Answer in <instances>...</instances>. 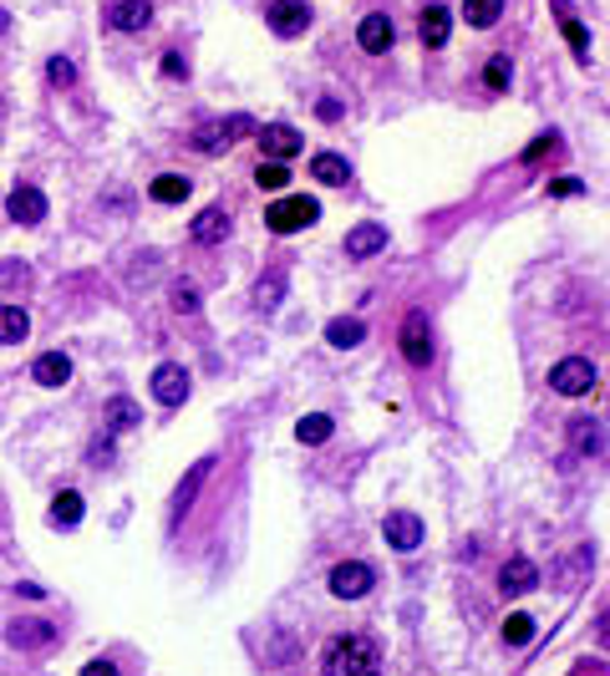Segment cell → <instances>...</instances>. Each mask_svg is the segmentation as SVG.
<instances>
[{
  "mask_svg": "<svg viewBox=\"0 0 610 676\" xmlns=\"http://www.w3.org/2000/svg\"><path fill=\"white\" fill-rule=\"evenodd\" d=\"M600 641H606V646H610V610H606V615H600Z\"/></svg>",
  "mask_w": 610,
  "mask_h": 676,
  "instance_id": "obj_44",
  "label": "cell"
},
{
  "mask_svg": "<svg viewBox=\"0 0 610 676\" xmlns=\"http://www.w3.org/2000/svg\"><path fill=\"white\" fill-rule=\"evenodd\" d=\"M6 214H11L15 225H41V219H46V194H41V188H31V184L11 188V199H6Z\"/></svg>",
  "mask_w": 610,
  "mask_h": 676,
  "instance_id": "obj_10",
  "label": "cell"
},
{
  "mask_svg": "<svg viewBox=\"0 0 610 676\" xmlns=\"http://www.w3.org/2000/svg\"><path fill=\"white\" fill-rule=\"evenodd\" d=\"M549 386H555L559 397H590L596 392V361L585 357H565L549 367Z\"/></svg>",
  "mask_w": 610,
  "mask_h": 676,
  "instance_id": "obj_3",
  "label": "cell"
},
{
  "mask_svg": "<svg viewBox=\"0 0 610 676\" xmlns=\"http://www.w3.org/2000/svg\"><path fill=\"white\" fill-rule=\"evenodd\" d=\"M194 148H199V153H219V148H229L225 122H204L199 133H194Z\"/></svg>",
  "mask_w": 610,
  "mask_h": 676,
  "instance_id": "obj_31",
  "label": "cell"
},
{
  "mask_svg": "<svg viewBox=\"0 0 610 676\" xmlns=\"http://www.w3.org/2000/svg\"><path fill=\"white\" fill-rule=\"evenodd\" d=\"M163 77H173V81L188 77V62H184L178 52H163Z\"/></svg>",
  "mask_w": 610,
  "mask_h": 676,
  "instance_id": "obj_39",
  "label": "cell"
},
{
  "mask_svg": "<svg viewBox=\"0 0 610 676\" xmlns=\"http://www.w3.org/2000/svg\"><path fill=\"white\" fill-rule=\"evenodd\" d=\"M382 539L397 549V555H412L417 544H423V519L407 514V509H397V514L382 519Z\"/></svg>",
  "mask_w": 610,
  "mask_h": 676,
  "instance_id": "obj_7",
  "label": "cell"
},
{
  "mask_svg": "<svg viewBox=\"0 0 610 676\" xmlns=\"http://www.w3.org/2000/svg\"><path fill=\"white\" fill-rule=\"evenodd\" d=\"M320 219V204L305 199V194H291V199H275L265 209V225L275 229V235H295V229H311Z\"/></svg>",
  "mask_w": 610,
  "mask_h": 676,
  "instance_id": "obj_2",
  "label": "cell"
},
{
  "mask_svg": "<svg viewBox=\"0 0 610 676\" xmlns=\"http://www.w3.org/2000/svg\"><path fill=\"white\" fill-rule=\"evenodd\" d=\"M483 87H489V92H504L509 87V62L504 56H493L489 67H483Z\"/></svg>",
  "mask_w": 610,
  "mask_h": 676,
  "instance_id": "obj_33",
  "label": "cell"
},
{
  "mask_svg": "<svg viewBox=\"0 0 610 676\" xmlns=\"http://www.w3.org/2000/svg\"><path fill=\"white\" fill-rule=\"evenodd\" d=\"M6 641H11L15 651H41L56 641V625L52 621H15L11 631H6Z\"/></svg>",
  "mask_w": 610,
  "mask_h": 676,
  "instance_id": "obj_13",
  "label": "cell"
},
{
  "mask_svg": "<svg viewBox=\"0 0 610 676\" xmlns=\"http://www.w3.org/2000/svg\"><path fill=\"white\" fill-rule=\"evenodd\" d=\"M81 676H118V666L97 656V662H87V666H81Z\"/></svg>",
  "mask_w": 610,
  "mask_h": 676,
  "instance_id": "obj_42",
  "label": "cell"
},
{
  "mask_svg": "<svg viewBox=\"0 0 610 676\" xmlns=\"http://www.w3.org/2000/svg\"><path fill=\"white\" fill-rule=\"evenodd\" d=\"M320 666H326V676H377L382 672V646L372 636H336L326 641Z\"/></svg>",
  "mask_w": 610,
  "mask_h": 676,
  "instance_id": "obj_1",
  "label": "cell"
},
{
  "mask_svg": "<svg viewBox=\"0 0 610 676\" xmlns=\"http://www.w3.org/2000/svg\"><path fill=\"white\" fill-rule=\"evenodd\" d=\"M148 194H153V204H184L188 199V178L184 173H159Z\"/></svg>",
  "mask_w": 610,
  "mask_h": 676,
  "instance_id": "obj_24",
  "label": "cell"
},
{
  "mask_svg": "<svg viewBox=\"0 0 610 676\" xmlns=\"http://www.w3.org/2000/svg\"><path fill=\"white\" fill-rule=\"evenodd\" d=\"M254 138H260V153H265L270 163H285V159L301 153V133H295L291 122H265Z\"/></svg>",
  "mask_w": 610,
  "mask_h": 676,
  "instance_id": "obj_8",
  "label": "cell"
},
{
  "mask_svg": "<svg viewBox=\"0 0 610 676\" xmlns=\"http://www.w3.org/2000/svg\"><path fill=\"white\" fill-rule=\"evenodd\" d=\"M265 21L275 36H305V26H311V6L305 0H270L265 6Z\"/></svg>",
  "mask_w": 610,
  "mask_h": 676,
  "instance_id": "obj_6",
  "label": "cell"
},
{
  "mask_svg": "<svg viewBox=\"0 0 610 676\" xmlns=\"http://www.w3.org/2000/svg\"><path fill=\"white\" fill-rule=\"evenodd\" d=\"M31 336V316L21 305H0V346H21Z\"/></svg>",
  "mask_w": 610,
  "mask_h": 676,
  "instance_id": "obj_22",
  "label": "cell"
},
{
  "mask_svg": "<svg viewBox=\"0 0 610 676\" xmlns=\"http://www.w3.org/2000/svg\"><path fill=\"white\" fill-rule=\"evenodd\" d=\"M107 21H112V31H148L153 6H148V0H112V6H107Z\"/></svg>",
  "mask_w": 610,
  "mask_h": 676,
  "instance_id": "obj_12",
  "label": "cell"
},
{
  "mask_svg": "<svg viewBox=\"0 0 610 676\" xmlns=\"http://www.w3.org/2000/svg\"><path fill=\"white\" fill-rule=\"evenodd\" d=\"M311 178H320L326 188H341V184H351V163L341 153H316L311 159Z\"/></svg>",
  "mask_w": 610,
  "mask_h": 676,
  "instance_id": "obj_19",
  "label": "cell"
},
{
  "mask_svg": "<svg viewBox=\"0 0 610 676\" xmlns=\"http://www.w3.org/2000/svg\"><path fill=\"white\" fill-rule=\"evenodd\" d=\"M464 15L473 31H489L499 15H504V0H464Z\"/></svg>",
  "mask_w": 610,
  "mask_h": 676,
  "instance_id": "obj_29",
  "label": "cell"
},
{
  "mask_svg": "<svg viewBox=\"0 0 610 676\" xmlns=\"http://www.w3.org/2000/svg\"><path fill=\"white\" fill-rule=\"evenodd\" d=\"M173 305H178L184 316H194V310H199V291H194V285H173Z\"/></svg>",
  "mask_w": 610,
  "mask_h": 676,
  "instance_id": "obj_37",
  "label": "cell"
},
{
  "mask_svg": "<svg viewBox=\"0 0 610 676\" xmlns=\"http://www.w3.org/2000/svg\"><path fill=\"white\" fill-rule=\"evenodd\" d=\"M386 250V229L382 225H357L346 235V260H372Z\"/></svg>",
  "mask_w": 610,
  "mask_h": 676,
  "instance_id": "obj_14",
  "label": "cell"
},
{
  "mask_svg": "<svg viewBox=\"0 0 610 676\" xmlns=\"http://www.w3.org/2000/svg\"><path fill=\"white\" fill-rule=\"evenodd\" d=\"M585 565H590V549H575V555L559 565V580H565V590H575V580H580Z\"/></svg>",
  "mask_w": 610,
  "mask_h": 676,
  "instance_id": "obj_34",
  "label": "cell"
},
{
  "mask_svg": "<svg viewBox=\"0 0 610 676\" xmlns=\"http://www.w3.org/2000/svg\"><path fill=\"white\" fill-rule=\"evenodd\" d=\"M316 112H320V118H326V122H336V118H341V102H331V97H326V102H320Z\"/></svg>",
  "mask_w": 610,
  "mask_h": 676,
  "instance_id": "obj_43",
  "label": "cell"
},
{
  "mask_svg": "<svg viewBox=\"0 0 610 676\" xmlns=\"http://www.w3.org/2000/svg\"><path fill=\"white\" fill-rule=\"evenodd\" d=\"M6 31H11V15H6V11H0V36H6Z\"/></svg>",
  "mask_w": 610,
  "mask_h": 676,
  "instance_id": "obj_45",
  "label": "cell"
},
{
  "mask_svg": "<svg viewBox=\"0 0 610 676\" xmlns=\"http://www.w3.org/2000/svg\"><path fill=\"white\" fill-rule=\"evenodd\" d=\"M544 153H555V133H544L540 143H530V148H524V163H540Z\"/></svg>",
  "mask_w": 610,
  "mask_h": 676,
  "instance_id": "obj_40",
  "label": "cell"
},
{
  "mask_svg": "<svg viewBox=\"0 0 610 676\" xmlns=\"http://www.w3.org/2000/svg\"><path fill=\"white\" fill-rule=\"evenodd\" d=\"M46 77H52V87H72V81H77V67H72L67 56H52V62H46Z\"/></svg>",
  "mask_w": 610,
  "mask_h": 676,
  "instance_id": "obj_35",
  "label": "cell"
},
{
  "mask_svg": "<svg viewBox=\"0 0 610 676\" xmlns=\"http://www.w3.org/2000/svg\"><path fill=\"white\" fill-rule=\"evenodd\" d=\"M499 580H504V596H530L534 585H540V565L530 555H509Z\"/></svg>",
  "mask_w": 610,
  "mask_h": 676,
  "instance_id": "obj_11",
  "label": "cell"
},
{
  "mask_svg": "<svg viewBox=\"0 0 610 676\" xmlns=\"http://www.w3.org/2000/svg\"><path fill=\"white\" fill-rule=\"evenodd\" d=\"M31 377H36L41 386H67L72 382V357L67 351H46V357H36Z\"/></svg>",
  "mask_w": 610,
  "mask_h": 676,
  "instance_id": "obj_18",
  "label": "cell"
},
{
  "mask_svg": "<svg viewBox=\"0 0 610 676\" xmlns=\"http://www.w3.org/2000/svg\"><path fill=\"white\" fill-rule=\"evenodd\" d=\"M559 31H565V41H570V52L580 56V62H590V36H585V26L570 15V6L559 0Z\"/></svg>",
  "mask_w": 610,
  "mask_h": 676,
  "instance_id": "obj_28",
  "label": "cell"
},
{
  "mask_svg": "<svg viewBox=\"0 0 610 676\" xmlns=\"http://www.w3.org/2000/svg\"><path fill=\"white\" fill-rule=\"evenodd\" d=\"M52 530H77L81 524V493L77 489H67V493H56L52 499Z\"/></svg>",
  "mask_w": 610,
  "mask_h": 676,
  "instance_id": "obj_23",
  "label": "cell"
},
{
  "mask_svg": "<svg viewBox=\"0 0 610 676\" xmlns=\"http://www.w3.org/2000/svg\"><path fill=\"white\" fill-rule=\"evenodd\" d=\"M280 291H285V280H280V275H270V280H260V291H254V301H260V305H265V310H270V305H280Z\"/></svg>",
  "mask_w": 610,
  "mask_h": 676,
  "instance_id": "obj_36",
  "label": "cell"
},
{
  "mask_svg": "<svg viewBox=\"0 0 610 676\" xmlns=\"http://www.w3.org/2000/svg\"><path fill=\"white\" fill-rule=\"evenodd\" d=\"M188 235L199 239V244H225L229 239V214L225 209H204L199 219H194V229Z\"/></svg>",
  "mask_w": 610,
  "mask_h": 676,
  "instance_id": "obj_21",
  "label": "cell"
},
{
  "mask_svg": "<svg viewBox=\"0 0 610 676\" xmlns=\"http://www.w3.org/2000/svg\"><path fill=\"white\" fill-rule=\"evenodd\" d=\"M254 184L265 188V194H285V188H291V168H285V163L260 159V168H254Z\"/></svg>",
  "mask_w": 610,
  "mask_h": 676,
  "instance_id": "obj_30",
  "label": "cell"
},
{
  "mask_svg": "<svg viewBox=\"0 0 610 676\" xmlns=\"http://www.w3.org/2000/svg\"><path fill=\"white\" fill-rule=\"evenodd\" d=\"M357 41H361V52H372L382 56L392 41H397V31H392V21L386 15H361V26H357Z\"/></svg>",
  "mask_w": 610,
  "mask_h": 676,
  "instance_id": "obj_15",
  "label": "cell"
},
{
  "mask_svg": "<svg viewBox=\"0 0 610 676\" xmlns=\"http://www.w3.org/2000/svg\"><path fill=\"white\" fill-rule=\"evenodd\" d=\"M570 448L575 453H600V448H606V433H600L590 417H575V423H570Z\"/></svg>",
  "mask_w": 610,
  "mask_h": 676,
  "instance_id": "obj_27",
  "label": "cell"
},
{
  "mask_svg": "<svg viewBox=\"0 0 610 676\" xmlns=\"http://www.w3.org/2000/svg\"><path fill=\"white\" fill-rule=\"evenodd\" d=\"M326 341H331L336 351H351V346L367 341V320H357V316H336L331 326H326Z\"/></svg>",
  "mask_w": 610,
  "mask_h": 676,
  "instance_id": "obj_20",
  "label": "cell"
},
{
  "mask_svg": "<svg viewBox=\"0 0 610 676\" xmlns=\"http://www.w3.org/2000/svg\"><path fill=\"white\" fill-rule=\"evenodd\" d=\"M336 433V423L331 417H326V412H311V417H301V423H295V438L305 443V448H316V443H326Z\"/></svg>",
  "mask_w": 610,
  "mask_h": 676,
  "instance_id": "obj_25",
  "label": "cell"
},
{
  "mask_svg": "<svg viewBox=\"0 0 610 676\" xmlns=\"http://www.w3.org/2000/svg\"><path fill=\"white\" fill-rule=\"evenodd\" d=\"M209 468H214V458H199V464L188 468V478L178 483V493H173V519H184L188 509H194V499H199V489H204V478H209Z\"/></svg>",
  "mask_w": 610,
  "mask_h": 676,
  "instance_id": "obj_16",
  "label": "cell"
},
{
  "mask_svg": "<svg viewBox=\"0 0 610 676\" xmlns=\"http://www.w3.org/2000/svg\"><path fill=\"white\" fill-rule=\"evenodd\" d=\"M530 636H534V615H524V610H519V615H509V621H504V641H509V646H524Z\"/></svg>",
  "mask_w": 610,
  "mask_h": 676,
  "instance_id": "obj_32",
  "label": "cell"
},
{
  "mask_svg": "<svg viewBox=\"0 0 610 676\" xmlns=\"http://www.w3.org/2000/svg\"><path fill=\"white\" fill-rule=\"evenodd\" d=\"M153 397H159L163 407H184L188 402V372L178 361H163L159 372H153Z\"/></svg>",
  "mask_w": 610,
  "mask_h": 676,
  "instance_id": "obj_9",
  "label": "cell"
},
{
  "mask_svg": "<svg viewBox=\"0 0 610 676\" xmlns=\"http://www.w3.org/2000/svg\"><path fill=\"white\" fill-rule=\"evenodd\" d=\"M244 133H254V122L244 118V112H235V118L225 122V138H229V143H239V138H244Z\"/></svg>",
  "mask_w": 610,
  "mask_h": 676,
  "instance_id": "obj_38",
  "label": "cell"
},
{
  "mask_svg": "<svg viewBox=\"0 0 610 676\" xmlns=\"http://www.w3.org/2000/svg\"><path fill=\"white\" fill-rule=\"evenodd\" d=\"M417 31H423V46H427V52H438V46H448L453 11H443V6H427V11H423V21H417Z\"/></svg>",
  "mask_w": 610,
  "mask_h": 676,
  "instance_id": "obj_17",
  "label": "cell"
},
{
  "mask_svg": "<svg viewBox=\"0 0 610 676\" xmlns=\"http://www.w3.org/2000/svg\"><path fill=\"white\" fill-rule=\"evenodd\" d=\"M549 194H559V199H570V194H580V178H555V184H549Z\"/></svg>",
  "mask_w": 610,
  "mask_h": 676,
  "instance_id": "obj_41",
  "label": "cell"
},
{
  "mask_svg": "<svg viewBox=\"0 0 610 676\" xmlns=\"http://www.w3.org/2000/svg\"><path fill=\"white\" fill-rule=\"evenodd\" d=\"M402 357L412 367H427L433 361V326H427V310H407L402 316Z\"/></svg>",
  "mask_w": 610,
  "mask_h": 676,
  "instance_id": "obj_4",
  "label": "cell"
},
{
  "mask_svg": "<svg viewBox=\"0 0 610 676\" xmlns=\"http://www.w3.org/2000/svg\"><path fill=\"white\" fill-rule=\"evenodd\" d=\"M107 433H128L133 423H143V412H138V402H128V397H112L107 402Z\"/></svg>",
  "mask_w": 610,
  "mask_h": 676,
  "instance_id": "obj_26",
  "label": "cell"
},
{
  "mask_svg": "<svg viewBox=\"0 0 610 676\" xmlns=\"http://www.w3.org/2000/svg\"><path fill=\"white\" fill-rule=\"evenodd\" d=\"M326 585H331L336 600H361L377 585V575H372V565H361V559H346V565H336V570H331V580H326Z\"/></svg>",
  "mask_w": 610,
  "mask_h": 676,
  "instance_id": "obj_5",
  "label": "cell"
}]
</instances>
